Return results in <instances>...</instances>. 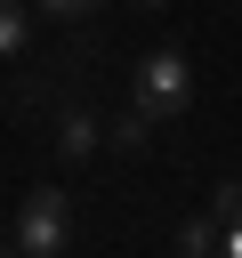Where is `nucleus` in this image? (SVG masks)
I'll return each mask as SVG.
<instances>
[{"mask_svg":"<svg viewBox=\"0 0 242 258\" xmlns=\"http://www.w3.org/2000/svg\"><path fill=\"white\" fill-rule=\"evenodd\" d=\"M218 258H242V226H226V242H218Z\"/></svg>","mask_w":242,"mask_h":258,"instance_id":"obj_9","label":"nucleus"},{"mask_svg":"<svg viewBox=\"0 0 242 258\" xmlns=\"http://www.w3.org/2000/svg\"><path fill=\"white\" fill-rule=\"evenodd\" d=\"M218 242H226L218 210H210V218H186V226H177V250H186V258H218Z\"/></svg>","mask_w":242,"mask_h":258,"instance_id":"obj_4","label":"nucleus"},{"mask_svg":"<svg viewBox=\"0 0 242 258\" xmlns=\"http://www.w3.org/2000/svg\"><path fill=\"white\" fill-rule=\"evenodd\" d=\"M32 8H40V16H65V24H73V16H89V8H105V0H32Z\"/></svg>","mask_w":242,"mask_h":258,"instance_id":"obj_8","label":"nucleus"},{"mask_svg":"<svg viewBox=\"0 0 242 258\" xmlns=\"http://www.w3.org/2000/svg\"><path fill=\"white\" fill-rule=\"evenodd\" d=\"M0 258H16V242H8V250H0Z\"/></svg>","mask_w":242,"mask_h":258,"instance_id":"obj_11","label":"nucleus"},{"mask_svg":"<svg viewBox=\"0 0 242 258\" xmlns=\"http://www.w3.org/2000/svg\"><path fill=\"white\" fill-rule=\"evenodd\" d=\"M97 145H105V129H97L89 113H65V129H56V153H65V161H89Z\"/></svg>","mask_w":242,"mask_h":258,"instance_id":"obj_3","label":"nucleus"},{"mask_svg":"<svg viewBox=\"0 0 242 258\" xmlns=\"http://www.w3.org/2000/svg\"><path fill=\"white\" fill-rule=\"evenodd\" d=\"M32 40V0H0V56H24Z\"/></svg>","mask_w":242,"mask_h":258,"instance_id":"obj_5","label":"nucleus"},{"mask_svg":"<svg viewBox=\"0 0 242 258\" xmlns=\"http://www.w3.org/2000/svg\"><path fill=\"white\" fill-rule=\"evenodd\" d=\"M129 8H169V0H129Z\"/></svg>","mask_w":242,"mask_h":258,"instance_id":"obj_10","label":"nucleus"},{"mask_svg":"<svg viewBox=\"0 0 242 258\" xmlns=\"http://www.w3.org/2000/svg\"><path fill=\"white\" fill-rule=\"evenodd\" d=\"M145 129H153V121H145V113L129 105V113L113 121V145H121V153H145Z\"/></svg>","mask_w":242,"mask_h":258,"instance_id":"obj_6","label":"nucleus"},{"mask_svg":"<svg viewBox=\"0 0 242 258\" xmlns=\"http://www.w3.org/2000/svg\"><path fill=\"white\" fill-rule=\"evenodd\" d=\"M226 8H242V0H226Z\"/></svg>","mask_w":242,"mask_h":258,"instance_id":"obj_12","label":"nucleus"},{"mask_svg":"<svg viewBox=\"0 0 242 258\" xmlns=\"http://www.w3.org/2000/svg\"><path fill=\"white\" fill-rule=\"evenodd\" d=\"M210 210H218V226H242V177H226V185L210 194Z\"/></svg>","mask_w":242,"mask_h":258,"instance_id":"obj_7","label":"nucleus"},{"mask_svg":"<svg viewBox=\"0 0 242 258\" xmlns=\"http://www.w3.org/2000/svg\"><path fill=\"white\" fill-rule=\"evenodd\" d=\"M145 121H177L186 105H194V64H186V48H153L145 64H137V97H129Z\"/></svg>","mask_w":242,"mask_h":258,"instance_id":"obj_2","label":"nucleus"},{"mask_svg":"<svg viewBox=\"0 0 242 258\" xmlns=\"http://www.w3.org/2000/svg\"><path fill=\"white\" fill-rule=\"evenodd\" d=\"M73 250V202L56 185H32L16 202V258H65Z\"/></svg>","mask_w":242,"mask_h":258,"instance_id":"obj_1","label":"nucleus"}]
</instances>
